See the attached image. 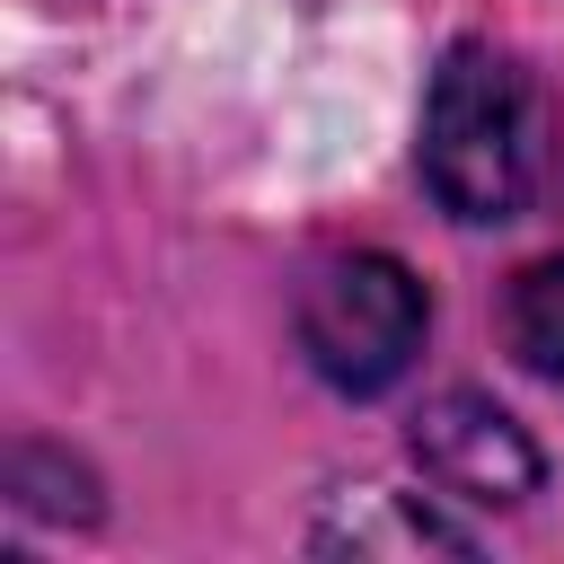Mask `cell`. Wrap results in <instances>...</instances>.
<instances>
[{
    "instance_id": "obj_2",
    "label": "cell",
    "mask_w": 564,
    "mask_h": 564,
    "mask_svg": "<svg viewBox=\"0 0 564 564\" xmlns=\"http://www.w3.org/2000/svg\"><path fill=\"white\" fill-rule=\"evenodd\" d=\"M423 326H432V300L423 282L379 256V247H352V256H326L308 282H300V352L326 388L344 397H379L414 370L423 352Z\"/></svg>"
},
{
    "instance_id": "obj_4",
    "label": "cell",
    "mask_w": 564,
    "mask_h": 564,
    "mask_svg": "<svg viewBox=\"0 0 564 564\" xmlns=\"http://www.w3.org/2000/svg\"><path fill=\"white\" fill-rule=\"evenodd\" d=\"M308 546H317V555H352V564H370V555H476V529L441 520L423 494L352 485V494H335V511L308 529Z\"/></svg>"
},
{
    "instance_id": "obj_5",
    "label": "cell",
    "mask_w": 564,
    "mask_h": 564,
    "mask_svg": "<svg viewBox=\"0 0 564 564\" xmlns=\"http://www.w3.org/2000/svg\"><path fill=\"white\" fill-rule=\"evenodd\" d=\"M502 344L529 379L564 388V256H538L502 282Z\"/></svg>"
},
{
    "instance_id": "obj_1",
    "label": "cell",
    "mask_w": 564,
    "mask_h": 564,
    "mask_svg": "<svg viewBox=\"0 0 564 564\" xmlns=\"http://www.w3.org/2000/svg\"><path fill=\"white\" fill-rule=\"evenodd\" d=\"M423 185L458 229H502L538 194V88L494 44H449L423 88Z\"/></svg>"
},
{
    "instance_id": "obj_6",
    "label": "cell",
    "mask_w": 564,
    "mask_h": 564,
    "mask_svg": "<svg viewBox=\"0 0 564 564\" xmlns=\"http://www.w3.org/2000/svg\"><path fill=\"white\" fill-rule=\"evenodd\" d=\"M0 485H9V502L35 511V520H97V511H106V502H97V476H88L70 449H53V441H9Z\"/></svg>"
},
{
    "instance_id": "obj_3",
    "label": "cell",
    "mask_w": 564,
    "mask_h": 564,
    "mask_svg": "<svg viewBox=\"0 0 564 564\" xmlns=\"http://www.w3.org/2000/svg\"><path fill=\"white\" fill-rule=\"evenodd\" d=\"M405 449H414L423 485H441L449 502H476V511H520V502L546 485L538 441H529L494 397H476V388H441V397L414 414Z\"/></svg>"
}]
</instances>
